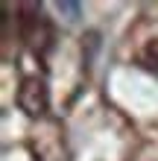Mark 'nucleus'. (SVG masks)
<instances>
[{
	"label": "nucleus",
	"mask_w": 158,
	"mask_h": 161,
	"mask_svg": "<svg viewBox=\"0 0 158 161\" xmlns=\"http://www.w3.org/2000/svg\"><path fill=\"white\" fill-rule=\"evenodd\" d=\"M21 35H24V41L30 44V50H35V53L50 50L53 30H50L47 18L41 15L38 6H32V3L21 6Z\"/></svg>",
	"instance_id": "f257e3e1"
},
{
	"label": "nucleus",
	"mask_w": 158,
	"mask_h": 161,
	"mask_svg": "<svg viewBox=\"0 0 158 161\" xmlns=\"http://www.w3.org/2000/svg\"><path fill=\"white\" fill-rule=\"evenodd\" d=\"M18 106H21L26 114L38 117L47 111L50 106V94H47V85H44V79L38 76H30L21 82V91H18Z\"/></svg>",
	"instance_id": "f03ea898"
},
{
	"label": "nucleus",
	"mask_w": 158,
	"mask_h": 161,
	"mask_svg": "<svg viewBox=\"0 0 158 161\" xmlns=\"http://www.w3.org/2000/svg\"><path fill=\"white\" fill-rule=\"evenodd\" d=\"M56 9H59L68 21H76V18L82 15V6H79V3H70V0H59V3H56Z\"/></svg>",
	"instance_id": "7ed1b4c3"
},
{
	"label": "nucleus",
	"mask_w": 158,
	"mask_h": 161,
	"mask_svg": "<svg viewBox=\"0 0 158 161\" xmlns=\"http://www.w3.org/2000/svg\"><path fill=\"white\" fill-rule=\"evenodd\" d=\"M150 56H155V59H158V41H155V44H150Z\"/></svg>",
	"instance_id": "20e7f679"
}]
</instances>
